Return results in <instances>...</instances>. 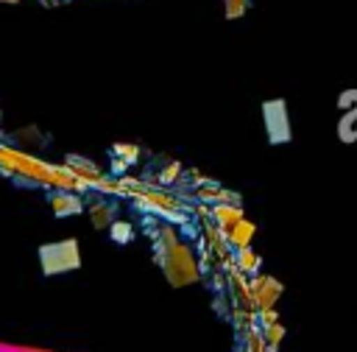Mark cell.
<instances>
[{
    "label": "cell",
    "instance_id": "obj_8",
    "mask_svg": "<svg viewBox=\"0 0 357 352\" xmlns=\"http://www.w3.org/2000/svg\"><path fill=\"white\" fill-rule=\"evenodd\" d=\"M245 6H248V0H223V11L229 20H237L245 11Z\"/></svg>",
    "mask_w": 357,
    "mask_h": 352
},
{
    "label": "cell",
    "instance_id": "obj_6",
    "mask_svg": "<svg viewBox=\"0 0 357 352\" xmlns=\"http://www.w3.org/2000/svg\"><path fill=\"white\" fill-rule=\"evenodd\" d=\"M212 215H215V221L220 223V226H234L240 218H243V212H240V207L231 201V204H218L215 210H212Z\"/></svg>",
    "mask_w": 357,
    "mask_h": 352
},
{
    "label": "cell",
    "instance_id": "obj_9",
    "mask_svg": "<svg viewBox=\"0 0 357 352\" xmlns=\"http://www.w3.org/2000/svg\"><path fill=\"white\" fill-rule=\"evenodd\" d=\"M181 173V165L178 162H167V168L159 173V182H165V184H170V182H176V176Z\"/></svg>",
    "mask_w": 357,
    "mask_h": 352
},
{
    "label": "cell",
    "instance_id": "obj_11",
    "mask_svg": "<svg viewBox=\"0 0 357 352\" xmlns=\"http://www.w3.org/2000/svg\"><path fill=\"white\" fill-rule=\"evenodd\" d=\"M279 338H282V327H276V324H271V332H268V341H271V344H276Z\"/></svg>",
    "mask_w": 357,
    "mask_h": 352
},
{
    "label": "cell",
    "instance_id": "obj_3",
    "mask_svg": "<svg viewBox=\"0 0 357 352\" xmlns=\"http://www.w3.org/2000/svg\"><path fill=\"white\" fill-rule=\"evenodd\" d=\"M337 134L343 142H357V106L343 109V120L337 123Z\"/></svg>",
    "mask_w": 357,
    "mask_h": 352
},
{
    "label": "cell",
    "instance_id": "obj_10",
    "mask_svg": "<svg viewBox=\"0 0 357 352\" xmlns=\"http://www.w3.org/2000/svg\"><path fill=\"white\" fill-rule=\"evenodd\" d=\"M112 237L120 240V243H126L131 237V226L128 223H112Z\"/></svg>",
    "mask_w": 357,
    "mask_h": 352
},
{
    "label": "cell",
    "instance_id": "obj_7",
    "mask_svg": "<svg viewBox=\"0 0 357 352\" xmlns=\"http://www.w3.org/2000/svg\"><path fill=\"white\" fill-rule=\"evenodd\" d=\"M237 263H240V268H243L245 274H254L257 265H259V257H257L248 246H243V249H237Z\"/></svg>",
    "mask_w": 357,
    "mask_h": 352
},
{
    "label": "cell",
    "instance_id": "obj_4",
    "mask_svg": "<svg viewBox=\"0 0 357 352\" xmlns=\"http://www.w3.org/2000/svg\"><path fill=\"white\" fill-rule=\"evenodd\" d=\"M251 237H254V223H251V221H243V218H240V221L231 226V232H229V243L237 246V249L248 246Z\"/></svg>",
    "mask_w": 357,
    "mask_h": 352
},
{
    "label": "cell",
    "instance_id": "obj_2",
    "mask_svg": "<svg viewBox=\"0 0 357 352\" xmlns=\"http://www.w3.org/2000/svg\"><path fill=\"white\" fill-rule=\"evenodd\" d=\"M262 112H265V129H268L271 142H284V140H290V123H287V117H284V103H282V101L265 103Z\"/></svg>",
    "mask_w": 357,
    "mask_h": 352
},
{
    "label": "cell",
    "instance_id": "obj_1",
    "mask_svg": "<svg viewBox=\"0 0 357 352\" xmlns=\"http://www.w3.org/2000/svg\"><path fill=\"white\" fill-rule=\"evenodd\" d=\"M167 246V257L159 254V265L165 268V274L170 277L173 285H184V282H192L195 279V263L190 257V251L176 240V235L170 229H162V240Z\"/></svg>",
    "mask_w": 357,
    "mask_h": 352
},
{
    "label": "cell",
    "instance_id": "obj_5",
    "mask_svg": "<svg viewBox=\"0 0 357 352\" xmlns=\"http://www.w3.org/2000/svg\"><path fill=\"white\" fill-rule=\"evenodd\" d=\"M259 285H262V291H259V293H254L257 305H259L262 310H265V307H273L276 296L282 293V285H279V282H273L271 277H268V279H259Z\"/></svg>",
    "mask_w": 357,
    "mask_h": 352
}]
</instances>
